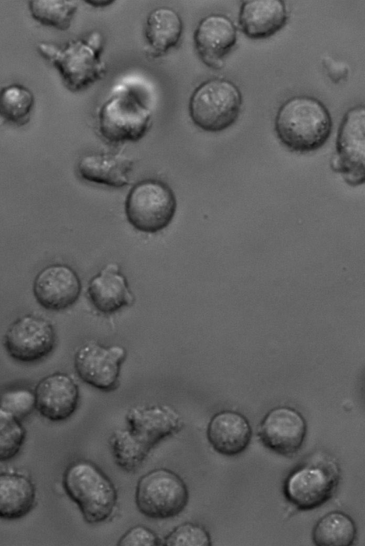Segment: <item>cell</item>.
Here are the masks:
<instances>
[{
    "instance_id": "5",
    "label": "cell",
    "mask_w": 365,
    "mask_h": 546,
    "mask_svg": "<svg viewBox=\"0 0 365 546\" xmlns=\"http://www.w3.org/2000/svg\"><path fill=\"white\" fill-rule=\"evenodd\" d=\"M242 93L232 81L213 78L200 84L189 101V114L194 124L207 132L222 131L237 120Z\"/></svg>"
},
{
    "instance_id": "25",
    "label": "cell",
    "mask_w": 365,
    "mask_h": 546,
    "mask_svg": "<svg viewBox=\"0 0 365 546\" xmlns=\"http://www.w3.org/2000/svg\"><path fill=\"white\" fill-rule=\"evenodd\" d=\"M29 13L40 24L60 31L68 30L78 9L73 0H31L29 1Z\"/></svg>"
},
{
    "instance_id": "3",
    "label": "cell",
    "mask_w": 365,
    "mask_h": 546,
    "mask_svg": "<svg viewBox=\"0 0 365 546\" xmlns=\"http://www.w3.org/2000/svg\"><path fill=\"white\" fill-rule=\"evenodd\" d=\"M63 485L88 523L104 522L112 515L118 499L116 489L93 462L81 460L71 463L63 473Z\"/></svg>"
},
{
    "instance_id": "19",
    "label": "cell",
    "mask_w": 365,
    "mask_h": 546,
    "mask_svg": "<svg viewBox=\"0 0 365 546\" xmlns=\"http://www.w3.org/2000/svg\"><path fill=\"white\" fill-rule=\"evenodd\" d=\"M207 438L216 452L225 456H235L245 451L250 445L252 428L240 413L222 411L210 420Z\"/></svg>"
},
{
    "instance_id": "14",
    "label": "cell",
    "mask_w": 365,
    "mask_h": 546,
    "mask_svg": "<svg viewBox=\"0 0 365 546\" xmlns=\"http://www.w3.org/2000/svg\"><path fill=\"white\" fill-rule=\"evenodd\" d=\"M237 29L225 15L210 14L198 23L193 34L196 52L204 64L220 69L224 60L235 46Z\"/></svg>"
},
{
    "instance_id": "2",
    "label": "cell",
    "mask_w": 365,
    "mask_h": 546,
    "mask_svg": "<svg viewBox=\"0 0 365 546\" xmlns=\"http://www.w3.org/2000/svg\"><path fill=\"white\" fill-rule=\"evenodd\" d=\"M103 44V36L95 31L86 38L68 41L63 47L41 41L36 49L58 70L65 87L71 92H78L105 75L106 65L101 59Z\"/></svg>"
},
{
    "instance_id": "4",
    "label": "cell",
    "mask_w": 365,
    "mask_h": 546,
    "mask_svg": "<svg viewBox=\"0 0 365 546\" xmlns=\"http://www.w3.org/2000/svg\"><path fill=\"white\" fill-rule=\"evenodd\" d=\"M340 477V467L333 457L315 453L289 473L283 485L284 495L299 510H314L333 497Z\"/></svg>"
},
{
    "instance_id": "7",
    "label": "cell",
    "mask_w": 365,
    "mask_h": 546,
    "mask_svg": "<svg viewBox=\"0 0 365 546\" xmlns=\"http://www.w3.org/2000/svg\"><path fill=\"white\" fill-rule=\"evenodd\" d=\"M176 198L166 183L146 179L136 183L128 193L125 211L128 221L135 229L155 233L165 228L176 211Z\"/></svg>"
},
{
    "instance_id": "24",
    "label": "cell",
    "mask_w": 365,
    "mask_h": 546,
    "mask_svg": "<svg viewBox=\"0 0 365 546\" xmlns=\"http://www.w3.org/2000/svg\"><path fill=\"white\" fill-rule=\"evenodd\" d=\"M35 103L32 91L19 84L0 89V117L6 122L24 126L29 121Z\"/></svg>"
},
{
    "instance_id": "20",
    "label": "cell",
    "mask_w": 365,
    "mask_h": 546,
    "mask_svg": "<svg viewBox=\"0 0 365 546\" xmlns=\"http://www.w3.org/2000/svg\"><path fill=\"white\" fill-rule=\"evenodd\" d=\"M133 166V161L123 153H104L82 157L77 170L86 181L121 188L129 183Z\"/></svg>"
},
{
    "instance_id": "8",
    "label": "cell",
    "mask_w": 365,
    "mask_h": 546,
    "mask_svg": "<svg viewBox=\"0 0 365 546\" xmlns=\"http://www.w3.org/2000/svg\"><path fill=\"white\" fill-rule=\"evenodd\" d=\"M188 490L182 479L166 468L153 470L138 482L135 500L138 510L152 519L177 516L186 507Z\"/></svg>"
},
{
    "instance_id": "23",
    "label": "cell",
    "mask_w": 365,
    "mask_h": 546,
    "mask_svg": "<svg viewBox=\"0 0 365 546\" xmlns=\"http://www.w3.org/2000/svg\"><path fill=\"white\" fill-rule=\"evenodd\" d=\"M356 533L352 518L342 511L334 510L317 521L312 531V540L318 546H350Z\"/></svg>"
},
{
    "instance_id": "9",
    "label": "cell",
    "mask_w": 365,
    "mask_h": 546,
    "mask_svg": "<svg viewBox=\"0 0 365 546\" xmlns=\"http://www.w3.org/2000/svg\"><path fill=\"white\" fill-rule=\"evenodd\" d=\"M365 109L364 105L349 108L339 126L336 151L331 159V168L342 176L351 186L365 181Z\"/></svg>"
},
{
    "instance_id": "28",
    "label": "cell",
    "mask_w": 365,
    "mask_h": 546,
    "mask_svg": "<svg viewBox=\"0 0 365 546\" xmlns=\"http://www.w3.org/2000/svg\"><path fill=\"white\" fill-rule=\"evenodd\" d=\"M209 532L200 525L186 522L176 527L163 541L165 546H210Z\"/></svg>"
},
{
    "instance_id": "13",
    "label": "cell",
    "mask_w": 365,
    "mask_h": 546,
    "mask_svg": "<svg viewBox=\"0 0 365 546\" xmlns=\"http://www.w3.org/2000/svg\"><path fill=\"white\" fill-rule=\"evenodd\" d=\"M81 291L76 272L65 264L47 266L36 275L33 293L38 303L49 310H62L73 305Z\"/></svg>"
},
{
    "instance_id": "1",
    "label": "cell",
    "mask_w": 365,
    "mask_h": 546,
    "mask_svg": "<svg viewBox=\"0 0 365 546\" xmlns=\"http://www.w3.org/2000/svg\"><path fill=\"white\" fill-rule=\"evenodd\" d=\"M331 116L319 99L295 96L279 108L274 131L280 143L292 152L306 153L322 148L332 131Z\"/></svg>"
},
{
    "instance_id": "29",
    "label": "cell",
    "mask_w": 365,
    "mask_h": 546,
    "mask_svg": "<svg viewBox=\"0 0 365 546\" xmlns=\"http://www.w3.org/2000/svg\"><path fill=\"white\" fill-rule=\"evenodd\" d=\"M0 408L21 420L36 409L34 391L23 387L6 390L0 395Z\"/></svg>"
},
{
    "instance_id": "22",
    "label": "cell",
    "mask_w": 365,
    "mask_h": 546,
    "mask_svg": "<svg viewBox=\"0 0 365 546\" xmlns=\"http://www.w3.org/2000/svg\"><path fill=\"white\" fill-rule=\"evenodd\" d=\"M36 487L26 476L0 473V518L18 520L29 514L36 502Z\"/></svg>"
},
{
    "instance_id": "21",
    "label": "cell",
    "mask_w": 365,
    "mask_h": 546,
    "mask_svg": "<svg viewBox=\"0 0 365 546\" xmlns=\"http://www.w3.org/2000/svg\"><path fill=\"white\" fill-rule=\"evenodd\" d=\"M182 31V21L175 10L168 7L153 10L144 29L148 54L155 58L164 55L178 45Z\"/></svg>"
},
{
    "instance_id": "10",
    "label": "cell",
    "mask_w": 365,
    "mask_h": 546,
    "mask_svg": "<svg viewBox=\"0 0 365 546\" xmlns=\"http://www.w3.org/2000/svg\"><path fill=\"white\" fill-rule=\"evenodd\" d=\"M56 341L55 329L48 320L25 315L9 327L4 337V346L14 360L35 363L51 353Z\"/></svg>"
},
{
    "instance_id": "18",
    "label": "cell",
    "mask_w": 365,
    "mask_h": 546,
    "mask_svg": "<svg viewBox=\"0 0 365 546\" xmlns=\"http://www.w3.org/2000/svg\"><path fill=\"white\" fill-rule=\"evenodd\" d=\"M88 296L95 308L103 313H114L133 303L126 278L115 263L108 264L89 281Z\"/></svg>"
},
{
    "instance_id": "30",
    "label": "cell",
    "mask_w": 365,
    "mask_h": 546,
    "mask_svg": "<svg viewBox=\"0 0 365 546\" xmlns=\"http://www.w3.org/2000/svg\"><path fill=\"white\" fill-rule=\"evenodd\" d=\"M118 545L124 546H158L163 542L150 529L137 525L127 531L119 540Z\"/></svg>"
},
{
    "instance_id": "32",
    "label": "cell",
    "mask_w": 365,
    "mask_h": 546,
    "mask_svg": "<svg viewBox=\"0 0 365 546\" xmlns=\"http://www.w3.org/2000/svg\"><path fill=\"white\" fill-rule=\"evenodd\" d=\"M85 1L92 6L98 8L110 6L114 2V1L111 0H87Z\"/></svg>"
},
{
    "instance_id": "15",
    "label": "cell",
    "mask_w": 365,
    "mask_h": 546,
    "mask_svg": "<svg viewBox=\"0 0 365 546\" xmlns=\"http://www.w3.org/2000/svg\"><path fill=\"white\" fill-rule=\"evenodd\" d=\"M125 420L129 432L150 450L183 426L179 413L167 405L133 407L128 411Z\"/></svg>"
},
{
    "instance_id": "12",
    "label": "cell",
    "mask_w": 365,
    "mask_h": 546,
    "mask_svg": "<svg viewBox=\"0 0 365 546\" xmlns=\"http://www.w3.org/2000/svg\"><path fill=\"white\" fill-rule=\"evenodd\" d=\"M307 430L299 413L289 407H277L265 415L257 435L266 448L283 456H292L302 448Z\"/></svg>"
},
{
    "instance_id": "17",
    "label": "cell",
    "mask_w": 365,
    "mask_h": 546,
    "mask_svg": "<svg viewBox=\"0 0 365 546\" xmlns=\"http://www.w3.org/2000/svg\"><path fill=\"white\" fill-rule=\"evenodd\" d=\"M238 21L246 36L264 39L272 36L287 24L288 12L282 0L242 1Z\"/></svg>"
},
{
    "instance_id": "27",
    "label": "cell",
    "mask_w": 365,
    "mask_h": 546,
    "mask_svg": "<svg viewBox=\"0 0 365 546\" xmlns=\"http://www.w3.org/2000/svg\"><path fill=\"white\" fill-rule=\"evenodd\" d=\"M26 435L21 420L0 408V463L13 459L19 453Z\"/></svg>"
},
{
    "instance_id": "31",
    "label": "cell",
    "mask_w": 365,
    "mask_h": 546,
    "mask_svg": "<svg viewBox=\"0 0 365 546\" xmlns=\"http://www.w3.org/2000/svg\"><path fill=\"white\" fill-rule=\"evenodd\" d=\"M322 64L328 76L334 83L346 79L349 71L346 64L337 62L330 57H324Z\"/></svg>"
},
{
    "instance_id": "26",
    "label": "cell",
    "mask_w": 365,
    "mask_h": 546,
    "mask_svg": "<svg viewBox=\"0 0 365 546\" xmlns=\"http://www.w3.org/2000/svg\"><path fill=\"white\" fill-rule=\"evenodd\" d=\"M109 445L116 465L127 472L140 466L150 451L128 429L115 430L110 437Z\"/></svg>"
},
{
    "instance_id": "16",
    "label": "cell",
    "mask_w": 365,
    "mask_h": 546,
    "mask_svg": "<svg viewBox=\"0 0 365 546\" xmlns=\"http://www.w3.org/2000/svg\"><path fill=\"white\" fill-rule=\"evenodd\" d=\"M35 408L45 418L63 421L76 411L79 390L75 381L63 373H54L42 378L35 390Z\"/></svg>"
},
{
    "instance_id": "11",
    "label": "cell",
    "mask_w": 365,
    "mask_h": 546,
    "mask_svg": "<svg viewBox=\"0 0 365 546\" xmlns=\"http://www.w3.org/2000/svg\"><path fill=\"white\" fill-rule=\"evenodd\" d=\"M126 355V350L121 345L106 347L89 340L76 351L74 368L84 383L103 391H112L118 387Z\"/></svg>"
},
{
    "instance_id": "6",
    "label": "cell",
    "mask_w": 365,
    "mask_h": 546,
    "mask_svg": "<svg viewBox=\"0 0 365 546\" xmlns=\"http://www.w3.org/2000/svg\"><path fill=\"white\" fill-rule=\"evenodd\" d=\"M151 119L150 110L133 90L123 87L101 106L98 128L101 136L110 143L135 142L148 131Z\"/></svg>"
}]
</instances>
